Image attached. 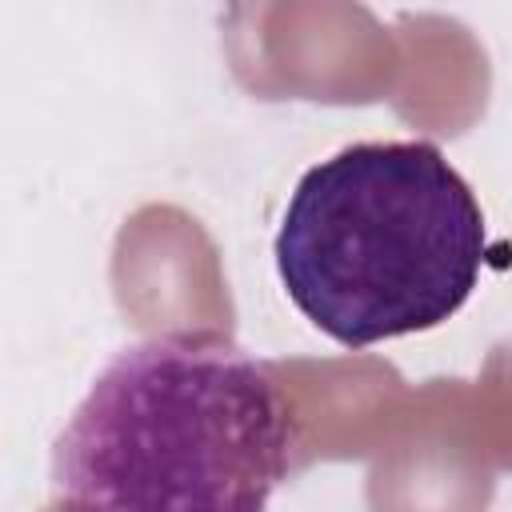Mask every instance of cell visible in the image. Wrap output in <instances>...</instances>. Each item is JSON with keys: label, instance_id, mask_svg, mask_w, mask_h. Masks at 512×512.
Segmentation results:
<instances>
[{"label": "cell", "instance_id": "7a4b0ae2", "mask_svg": "<svg viewBox=\"0 0 512 512\" xmlns=\"http://www.w3.org/2000/svg\"><path fill=\"white\" fill-rule=\"evenodd\" d=\"M272 252L288 300L336 344L368 348L456 316L488 232L436 144L360 140L296 180Z\"/></svg>", "mask_w": 512, "mask_h": 512}, {"label": "cell", "instance_id": "6da1fadb", "mask_svg": "<svg viewBox=\"0 0 512 512\" xmlns=\"http://www.w3.org/2000/svg\"><path fill=\"white\" fill-rule=\"evenodd\" d=\"M296 456L276 372L220 332L120 348L52 444L72 512H268Z\"/></svg>", "mask_w": 512, "mask_h": 512}]
</instances>
